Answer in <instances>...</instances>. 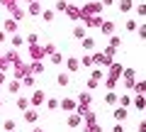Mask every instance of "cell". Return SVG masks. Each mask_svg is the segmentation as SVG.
Wrapping results in <instances>:
<instances>
[{
	"label": "cell",
	"mask_w": 146,
	"mask_h": 132,
	"mask_svg": "<svg viewBox=\"0 0 146 132\" xmlns=\"http://www.w3.org/2000/svg\"><path fill=\"white\" fill-rule=\"evenodd\" d=\"M131 103H134V108H136V110H141V113H144V108H146V95H139V93H136V98H134Z\"/></svg>",
	"instance_id": "obj_13"
},
{
	"label": "cell",
	"mask_w": 146,
	"mask_h": 132,
	"mask_svg": "<svg viewBox=\"0 0 146 132\" xmlns=\"http://www.w3.org/2000/svg\"><path fill=\"white\" fill-rule=\"evenodd\" d=\"M80 47H83L85 52H93V49H95V39L93 37H83V39H80Z\"/></svg>",
	"instance_id": "obj_14"
},
{
	"label": "cell",
	"mask_w": 146,
	"mask_h": 132,
	"mask_svg": "<svg viewBox=\"0 0 146 132\" xmlns=\"http://www.w3.org/2000/svg\"><path fill=\"white\" fill-rule=\"evenodd\" d=\"M44 101H46L44 90H34V93H32V98H29V105H32V108H36V105H42Z\"/></svg>",
	"instance_id": "obj_6"
},
{
	"label": "cell",
	"mask_w": 146,
	"mask_h": 132,
	"mask_svg": "<svg viewBox=\"0 0 146 132\" xmlns=\"http://www.w3.org/2000/svg\"><path fill=\"white\" fill-rule=\"evenodd\" d=\"M22 86H27V88H34V76H29V74H27L25 78H22Z\"/></svg>",
	"instance_id": "obj_32"
},
{
	"label": "cell",
	"mask_w": 146,
	"mask_h": 132,
	"mask_svg": "<svg viewBox=\"0 0 146 132\" xmlns=\"http://www.w3.org/2000/svg\"><path fill=\"white\" fill-rule=\"evenodd\" d=\"M100 29H102V34H112V32H115V22H105L102 20V25H100Z\"/></svg>",
	"instance_id": "obj_18"
},
{
	"label": "cell",
	"mask_w": 146,
	"mask_h": 132,
	"mask_svg": "<svg viewBox=\"0 0 146 132\" xmlns=\"http://www.w3.org/2000/svg\"><path fill=\"white\" fill-rule=\"evenodd\" d=\"M3 42H7V32H3V29H0V44H3Z\"/></svg>",
	"instance_id": "obj_46"
},
{
	"label": "cell",
	"mask_w": 146,
	"mask_h": 132,
	"mask_svg": "<svg viewBox=\"0 0 146 132\" xmlns=\"http://www.w3.org/2000/svg\"><path fill=\"white\" fill-rule=\"evenodd\" d=\"M39 12H42V5H39V3H29V15L34 17V15H39Z\"/></svg>",
	"instance_id": "obj_29"
},
{
	"label": "cell",
	"mask_w": 146,
	"mask_h": 132,
	"mask_svg": "<svg viewBox=\"0 0 146 132\" xmlns=\"http://www.w3.org/2000/svg\"><path fill=\"white\" fill-rule=\"evenodd\" d=\"M122 71H124V66H122V64H110L107 76H110V78H117V81H119V78H122Z\"/></svg>",
	"instance_id": "obj_5"
},
{
	"label": "cell",
	"mask_w": 146,
	"mask_h": 132,
	"mask_svg": "<svg viewBox=\"0 0 146 132\" xmlns=\"http://www.w3.org/2000/svg\"><path fill=\"white\" fill-rule=\"evenodd\" d=\"M42 20H44V22H51V20H54V10H44V12H42Z\"/></svg>",
	"instance_id": "obj_34"
},
{
	"label": "cell",
	"mask_w": 146,
	"mask_h": 132,
	"mask_svg": "<svg viewBox=\"0 0 146 132\" xmlns=\"http://www.w3.org/2000/svg\"><path fill=\"white\" fill-rule=\"evenodd\" d=\"M73 37L78 39V42H80V39H83V37H88V34H85V27H83V25H78V27H76V29H73Z\"/></svg>",
	"instance_id": "obj_22"
},
{
	"label": "cell",
	"mask_w": 146,
	"mask_h": 132,
	"mask_svg": "<svg viewBox=\"0 0 146 132\" xmlns=\"http://www.w3.org/2000/svg\"><path fill=\"white\" fill-rule=\"evenodd\" d=\"M32 132H44V130H42V127H34V130H32Z\"/></svg>",
	"instance_id": "obj_47"
},
{
	"label": "cell",
	"mask_w": 146,
	"mask_h": 132,
	"mask_svg": "<svg viewBox=\"0 0 146 132\" xmlns=\"http://www.w3.org/2000/svg\"><path fill=\"white\" fill-rule=\"evenodd\" d=\"M44 103H46V108H49V110H58V98H46Z\"/></svg>",
	"instance_id": "obj_26"
},
{
	"label": "cell",
	"mask_w": 146,
	"mask_h": 132,
	"mask_svg": "<svg viewBox=\"0 0 146 132\" xmlns=\"http://www.w3.org/2000/svg\"><path fill=\"white\" fill-rule=\"evenodd\" d=\"M136 132H146V117H144V120L139 122V127H136Z\"/></svg>",
	"instance_id": "obj_42"
},
{
	"label": "cell",
	"mask_w": 146,
	"mask_h": 132,
	"mask_svg": "<svg viewBox=\"0 0 146 132\" xmlns=\"http://www.w3.org/2000/svg\"><path fill=\"white\" fill-rule=\"evenodd\" d=\"M58 108L66 110V113H71V110L78 108V101H76V98H61V101H58Z\"/></svg>",
	"instance_id": "obj_2"
},
{
	"label": "cell",
	"mask_w": 146,
	"mask_h": 132,
	"mask_svg": "<svg viewBox=\"0 0 146 132\" xmlns=\"http://www.w3.org/2000/svg\"><path fill=\"white\" fill-rule=\"evenodd\" d=\"M136 27H139L136 20H127V29H129V32H136Z\"/></svg>",
	"instance_id": "obj_39"
},
{
	"label": "cell",
	"mask_w": 146,
	"mask_h": 132,
	"mask_svg": "<svg viewBox=\"0 0 146 132\" xmlns=\"http://www.w3.org/2000/svg\"><path fill=\"white\" fill-rule=\"evenodd\" d=\"M25 42L27 44H36V42H39V37H36V34H29V37H25Z\"/></svg>",
	"instance_id": "obj_40"
},
{
	"label": "cell",
	"mask_w": 146,
	"mask_h": 132,
	"mask_svg": "<svg viewBox=\"0 0 146 132\" xmlns=\"http://www.w3.org/2000/svg\"><path fill=\"white\" fill-rule=\"evenodd\" d=\"M27 108H32V105H29V95H20V98H17V110L25 113Z\"/></svg>",
	"instance_id": "obj_12"
},
{
	"label": "cell",
	"mask_w": 146,
	"mask_h": 132,
	"mask_svg": "<svg viewBox=\"0 0 146 132\" xmlns=\"http://www.w3.org/2000/svg\"><path fill=\"white\" fill-rule=\"evenodd\" d=\"M3 78H5V74H0V83H3Z\"/></svg>",
	"instance_id": "obj_48"
},
{
	"label": "cell",
	"mask_w": 146,
	"mask_h": 132,
	"mask_svg": "<svg viewBox=\"0 0 146 132\" xmlns=\"http://www.w3.org/2000/svg\"><path fill=\"white\" fill-rule=\"evenodd\" d=\"M66 66H68L71 74H76V71L80 69V61H78V59H73V56H68V59H66Z\"/></svg>",
	"instance_id": "obj_11"
},
{
	"label": "cell",
	"mask_w": 146,
	"mask_h": 132,
	"mask_svg": "<svg viewBox=\"0 0 146 132\" xmlns=\"http://www.w3.org/2000/svg\"><path fill=\"white\" fill-rule=\"evenodd\" d=\"M122 83H124V88H127V90H134L136 71H134V69H124V71H122Z\"/></svg>",
	"instance_id": "obj_1"
},
{
	"label": "cell",
	"mask_w": 146,
	"mask_h": 132,
	"mask_svg": "<svg viewBox=\"0 0 146 132\" xmlns=\"http://www.w3.org/2000/svg\"><path fill=\"white\" fill-rule=\"evenodd\" d=\"M0 108H3V101H0Z\"/></svg>",
	"instance_id": "obj_50"
},
{
	"label": "cell",
	"mask_w": 146,
	"mask_h": 132,
	"mask_svg": "<svg viewBox=\"0 0 146 132\" xmlns=\"http://www.w3.org/2000/svg\"><path fill=\"white\" fill-rule=\"evenodd\" d=\"M10 42H12V47H20V44L25 42V37H22V34H10Z\"/></svg>",
	"instance_id": "obj_30"
},
{
	"label": "cell",
	"mask_w": 146,
	"mask_h": 132,
	"mask_svg": "<svg viewBox=\"0 0 146 132\" xmlns=\"http://www.w3.org/2000/svg\"><path fill=\"white\" fill-rule=\"evenodd\" d=\"M20 88H22V83H20V81H10V83H7V90H10V93H20Z\"/></svg>",
	"instance_id": "obj_24"
},
{
	"label": "cell",
	"mask_w": 146,
	"mask_h": 132,
	"mask_svg": "<svg viewBox=\"0 0 146 132\" xmlns=\"http://www.w3.org/2000/svg\"><path fill=\"white\" fill-rule=\"evenodd\" d=\"M29 56H32V61H42L46 56V52L42 47H36V44H29Z\"/></svg>",
	"instance_id": "obj_3"
},
{
	"label": "cell",
	"mask_w": 146,
	"mask_h": 132,
	"mask_svg": "<svg viewBox=\"0 0 146 132\" xmlns=\"http://www.w3.org/2000/svg\"><path fill=\"white\" fill-rule=\"evenodd\" d=\"M80 125V115L78 113H68V127H78Z\"/></svg>",
	"instance_id": "obj_17"
},
{
	"label": "cell",
	"mask_w": 146,
	"mask_h": 132,
	"mask_svg": "<svg viewBox=\"0 0 146 132\" xmlns=\"http://www.w3.org/2000/svg\"><path fill=\"white\" fill-rule=\"evenodd\" d=\"M83 132H102V130H100V127L93 122V125H85V127H83Z\"/></svg>",
	"instance_id": "obj_37"
},
{
	"label": "cell",
	"mask_w": 146,
	"mask_h": 132,
	"mask_svg": "<svg viewBox=\"0 0 146 132\" xmlns=\"http://www.w3.org/2000/svg\"><path fill=\"white\" fill-rule=\"evenodd\" d=\"M66 7H68L66 0H58V3H56V10H58V12H66Z\"/></svg>",
	"instance_id": "obj_38"
},
{
	"label": "cell",
	"mask_w": 146,
	"mask_h": 132,
	"mask_svg": "<svg viewBox=\"0 0 146 132\" xmlns=\"http://www.w3.org/2000/svg\"><path fill=\"white\" fill-rule=\"evenodd\" d=\"M49 61H51V64H56V66H58V64L63 61V56H61V52H54V54H49Z\"/></svg>",
	"instance_id": "obj_25"
},
{
	"label": "cell",
	"mask_w": 146,
	"mask_h": 132,
	"mask_svg": "<svg viewBox=\"0 0 146 132\" xmlns=\"http://www.w3.org/2000/svg\"><path fill=\"white\" fill-rule=\"evenodd\" d=\"M22 120H25V122H32V125H34V122L39 120V110H36V108H27V110L22 113Z\"/></svg>",
	"instance_id": "obj_4"
},
{
	"label": "cell",
	"mask_w": 146,
	"mask_h": 132,
	"mask_svg": "<svg viewBox=\"0 0 146 132\" xmlns=\"http://www.w3.org/2000/svg\"><path fill=\"white\" fill-rule=\"evenodd\" d=\"M3 32H7V34H17V22L12 20V17H7V20L3 22Z\"/></svg>",
	"instance_id": "obj_7"
},
{
	"label": "cell",
	"mask_w": 146,
	"mask_h": 132,
	"mask_svg": "<svg viewBox=\"0 0 146 132\" xmlns=\"http://www.w3.org/2000/svg\"><path fill=\"white\" fill-rule=\"evenodd\" d=\"M117 7H119V12H131L134 10V0H117Z\"/></svg>",
	"instance_id": "obj_10"
},
{
	"label": "cell",
	"mask_w": 146,
	"mask_h": 132,
	"mask_svg": "<svg viewBox=\"0 0 146 132\" xmlns=\"http://www.w3.org/2000/svg\"><path fill=\"white\" fill-rule=\"evenodd\" d=\"M80 64H83V66H88V69H90V66H93V56H90V54H83V59H80Z\"/></svg>",
	"instance_id": "obj_33"
},
{
	"label": "cell",
	"mask_w": 146,
	"mask_h": 132,
	"mask_svg": "<svg viewBox=\"0 0 146 132\" xmlns=\"http://www.w3.org/2000/svg\"><path fill=\"white\" fill-rule=\"evenodd\" d=\"M29 71H32V74H42V71H44V64L42 61H32L29 64Z\"/></svg>",
	"instance_id": "obj_23"
},
{
	"label": "cell",
	"mask_w": 146,
	"mask_h": 132,
	"mask_svg": "<svg viewBox=\"0 0 146 132\" xmlns=\"http://www.w3.org/2000/svg\"><path fill=\"white\" fill-rule=\"evenodd\" d=\"M115 86H117V78H110V76H107V81H105V88H107V90H112Z\"/></svg>",
	"instance_id": "obj_35"
},
{
	"label": "cell",
	"mask_w": 146,
	"mask_h": 132,
	"mask_svg": "<svg viewBox=\"0 0 146 132\" xmlns=\"http://www.w3.org/2000/svg\"><path fill=\"white\" fill-rule=\"evenodd\" d=\"M136 32H139L141 39H146V25H139V27H136Z\"/></svg>",
	"instance_id": "obj_41"
},
{
	"label": "cell",
	"mask_w": 146,
	"mask_h": 132,
	"mask_svg": "<svg viewBox=\"0 0 146 132\" xmlns=\"http://www.w3.org/2000/svg\"><path fill=\"white\" fill-rule=\"evenodd\" d=\"M117 103H119L122 108H127V110H129V108H131V95H129V93H127V95H119V101H117Z\"/></svg>",
	"instance_id": "obj_20"
},
{
	"label": "cell",
	"mask_w": 146,
	"mask_h": 132,
	"mask_svg": "<svg viewBox=\"0 0 146 132\" xmlns=\"http://www.w3.org/2000/svg\"><path fill=\"white\" fill-rule=\"evenodd\" d=\"M112 115H115V120H117V122H124L127 117H129V110L119 105V108H115V113H112Z\"/></svg>",
	"instance_id": "obj_9"
},
{
	"label": "cell",
	"mask_w": 146,
	"mask_h": 132,
	"mask_svg": "<svg viewBox=\"0 0 146 132\" xmlns=\"http://www.w3.org/2000/svg\"><path fill=\"white\" fill-rule=\"evenodd\" d=\"M102 69H93V74H90V78H95V81H100V78H102Z\"/></svg>",
	"instance_id": "obj_36"
},
{
	"label": "cell",
	"mask_w": 146,
	"mask_h": 132,
	"mask_svg": "<svg viewBox=\"0 0 146 132\" xmlns=\"http://www.w3.org/2000/svg\"><path fill=\"white\" fill-rule=\"evenodd\" d=\"M25 3H34V0H25Z\"/></svg>",
	"instance_id": "obj_49"
},
{
	"label": "cell",
	"mask_w": 146,
	"mask_h": 132,
	"mask_svg": "<svg viewBox=\"0 0 146 132\" xmlns=\"http://www.w3.org/2000/svg\"><path fill=\"white\" fill-rule=\"evenodd\" d=\"M56 83L61 86V88H66V86L71 83V76H68V74H58V76H56Z\"/></svg>",
	"instance_id": "obj_19"
},
{
	"label": "cell",
	"mask_w": 146,
	"mask_h": 132,
	"mask_svg": "<svg viewBox=\"0 0 146 132\" xmlns=\"http://www.w3.org/2000/svg\"><path fill=\"white\" fill-rule=\"evenodd\" d=\"M112 132H124V125H122V122H117V125L112 127Z\"/></svg>",
	"instance_id": "obj_44"
},
{
	"label": "cell",
	"mask_w": 146,
	"mask_h": 132,
	"mask_svg": "<svg viewBox=\"0 0 146 132\" xmlns=\"http://www.w3.org/2000/svg\"><path fill=\"white\" fill-rule=\"evenodd\" d=\"M78 103H80V105H90V103H93V95H90L88 90H83V93L78 95Z\"/></svg>",
	"instance_id": "obj_16"
},
{
	"label": "cell",
	"mask_w": 146,
	"mask_h": 132,
	"mask_svg": "<svg viewBox=\"0 0 146 132\" xmlns=\"http://www.w3.org/2000/svg\"><path fill=\"white\" fill-rule=\"evenodd\" d=\"M98 83H100V81H95V78H90V81H88V88H90V90H93V88H98Z\"/></svg>",
	"instance_id": "obj_43"
},
{
	"label": "cell",
	"mask_w": 146,
	"mask_h": 132,
	"mask_svg": "<svg viewBox=\"0 0 146 132\" xmlns=\"http://www.w3.org/2000/svg\"><path fill=\"white\" fill-rule=\"evenodd\" d=\"M66 15H68V20H73V22H78V20H80V15H83V12H80V10H78V7H76V5H68V7H66Z\"/></svg>",
	"instance_id": "obj_8"
},
{
	"label": "cell",
	"mask_w": 146,
	"mask_h": 132,
	"mask_svg": "<svg viewBox=\"0 0 146 132\" xmlns=\"http://www.w3.org/2000/svg\"><path fill=\"white\" fill-rule=\"evenodd\" d=\"M117 101H119V95H117V93H112V90L105 93V103H107V105H117Z\"/></svg>",
	"instance_id": "obj_15"
},
{
	"label": "cell",
	"mask_w": 146,
	"mask_h": 132,
	"mask_svg": "<svg viewBox=\"0 0 146 132\" xmlns=\"http://www.w3.org/2000/svg\"><path fill=\"white\" fill-rule=\"evenodd\" d=\"M134 12H136L139 17H146V3H139V5L134 7Z\"/></svg>",
	"instance_id": "obj_31"
},
{
	"label": "cell",
	"mask_w": 146,
	"mask_h": 132,
	"mask_svg": "<svg viewBox=\"0 0 146 132\" xmlns=\"http://www.w3.org/2000/svg\"><path fill=\"white\" fill-rule=\"evenodd\" d=\"M134 90L139 95H146V81H139V83H134Z\"/></svg>",
	"instance_id": "obj_27"
},
{
	"label": "cell",
	"mask_w": 146,
	"mask_h": 132,
	"mask_svg": "<svg viewBox=\"0 0 146 132\" xmlns=\"http://www.w3.org/2000/svg\"><path fill=\"white\" fill-rule=\"evenodd\" d=\"M144 113H146V108H144Z\"/></svg>",
	"instance_id": "obj_51"
},
{
	"label": "cell",
	"mask_w": 146,
	"mask_h": 132,
	"mask_svg": "<svg viewBox=\"0 0 146 132\" xmlns=\"http://www.w3.org/2000/svg\"><path fill=\"white\" fill-rule=\"evenodd\" d=\"M119 44H122V39L117 37V34H110V47H112V49H119Z\"/></svg>",
	"instance_id": "obj_28"
},
{
	"label": "cell",
	"mask_w": 146,
	"mask_h": 132,
	"mask_svg": "<svg viewBox=\"0 0 146 132\" xmlns=\"http://www.w3.org/2000/svg\"><path fill=\"white\" fill-rule=\"evenodd\" d=\"M15 127H17V122L12 120V117H7V120L3 122V130H5V132H15Z\"/></svg>",
	"instance_id": "obj_21"
},
{
	"label": "cell",
	"mask_w": 146,
	"mask_h": 132,
	"mask_svg": "<svg viewBox=\"0 0 146 132\" xmlns=\"http://www.w3.org/2000/svg\"><path fill=\"white\" fill-rule=\"evenodd\" d=\"M100 5H102V7L107 5V7H110V5H115V0H100Z\"/></svg>",
	"instance_id": "obj_45"
}]
</instances>
